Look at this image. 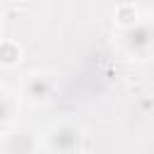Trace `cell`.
Listing matches in <instances>:
<instances>
[{"mask_svg":"<svg viewBox=\"0 0 154 154\" xmlns=\"http://www.w3.org/2000/svg\"><path fill=\"white\" fill-rule=\"evenodd\" d=\"M22 60V48L14 41H0V65L12 67Z\"/></svg>","mask_w":154,"mask_h":154,"instance_id":"6da1fadb","label":"cell"},{"mask_svg":"<svg viewBox=\"0 0 154 154\" xmlns=\"http://www.w3.org/2000/svg\"><path fill=\"white\" fill-rule=\"evenodd\" d=\"M116 22H118L120 26H132V24L137 22V7L130 5V2L118 5V7H116Z\"/></svg>","mask_w":154,"mask_h":154,"instance_id":"7a4b0ae2","label":"cell"},{"mask_svg":"<svg viewBox=\"0 0 154 154\" xmlns=\"http://www.w3.org/2000/svg\"><path fill=\"white\" fill-rule=\"evenodd\" d=\"M46 91H48V82L43 79V77H34L31 82H29V94L31 96H46Z\"/></svg>","mask_w":154,"mask_h":154,"instance_id":"3957f363","label":"cell"}]
</instances>
